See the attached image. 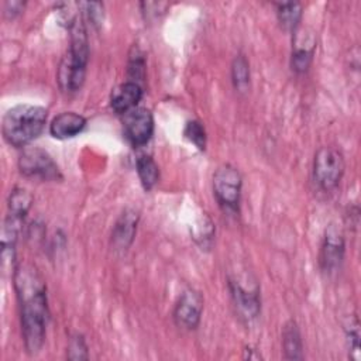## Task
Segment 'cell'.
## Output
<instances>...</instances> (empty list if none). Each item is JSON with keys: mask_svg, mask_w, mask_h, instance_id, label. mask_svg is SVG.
Wrapping results in <instances>:
<instances>
[{"mask_svg": "<svg viewBox=\"0 0 361 361\" xmlns=\"http://www.w3.org/2000/svg\"><path fill=\"white\" fill-rule=\"evenodd\" d=\"M13 283L20 306L24 345L30 355H35L41 351L45 343L47 326L49 322L47 285L31 264L16 265Z\"/></svg>", "mask_w": 361, "mask_h": 361, "instance_id": "6da1fadb", "label": "cell"}, {"mask_svg": "<svg viewBox=\"0 0 361 361\" xmlns=\"http://www.w3.org/2000/svg\"><path fill=\"white\" fill-rule=\"evenodd\" d=\"M71 44L66 55L62 58L58 68V85L65 93L78 92L86 76L89 61V42L82 16H73L69 20Z\"/></svg>", "mask_w": 361, "mask_h": 361, "instance_id": "7a4b0ae2", "label": "cell"}, {"mask_svg": "<svg viewBox=\"0 0 361 361\" xmlns=\"http://www.w3.org/2000/svg\"><path fill=\"white\" fill-rule=\"evenodd\" d=\"M48 111L42 106L17 104L8 109L1 120V134L13 147H25L45 128Z\"/></svg>", "mask_w": 361, "mask_h": 361, "instance_id": "3957f363", "label": "cell"}, {"mask_svg": "<svg viewBox=\"0 0 361 361\" xmlns=\"http://www.w3.org/2000/svg\"><path fill=\"white\" fill-rule=\"evenodd\" d=\"M345 171L344 155L334 147H322L314 154L312 178L319 190L330 193L340 185Z\"/></svg>", "mask_w": 361, "mask_h": 361, "instance_id": "277c9868", "label": "cell"}, {"mask_svg": "<svg viewBox=\"0 0 361 361\" xmlns=\"http://www.w3.org/2000/svg\"><path fill=\"white\" fill-rule=\"evenodd\" d=\"M243 178L230 164L220 165L213 173V193L220 209L227 214H237L240 209Z\"/></svg>", "mask_w": 361, "mask_h": 361, "instance_id": "5b68a950", "label": "cell"}, {"mask_svg": "<svg viewBox=\"0 0 361 361\" xmlns=\"http://www.w3.org/2000/svg\"><path fill=\"white\" fill-rule=\"evenodd\" d=\"M20 172L27 178L39 180H59L62 179L61 169L52 157L38 147L25 148L18 158Z\"/></svg>", "mask_w": 361, "mask_h": 361, "instance_id": "8992f818", "label": "cell"}, {"mask_svg": "<svg viewBox=\"0 0 361 361\" xmlns=\"http://www.w3.org/2000/svg\"><path fill=\"white\" fill-rule=\"evenodd\" d=\"M345 254V240L341 228L330 223L323 234L320 254H319V265L322 272L326 276H334L340 272Z\"/></svg>", "mask_w": 361, "mask_h": 361, "instance_id": "52a82bcc", "label": "cell"}, {"mask_svg": "<svg viewBox=\"0 0 361 361\" xmlns=\"http://www.w3.org/2000/svg\"><path fill=\"white\" fill-rule=\"evenodd\" d=\"M203 306H204V300L199 290L192 288L185 289L179 295L173 306V312H172L173 323L182 330H188V331L196 330L202 320Z\"/></svg>", "mask_w": 361, "mask_h": 361, "instance_id": "ba28073f", "label": "cell"}, {"mask_svg": "<svg viewBox=\"0 0 361 361\" xmlns=\"http://www.w3.org/2000/svg\"><path fill=\"white\" fill-rule=\"evenodd\" d=\"M123 133L133 147H144L154 134V116L147 107H135L124 114Z\"/></svg>", "mask_w": 361, "mask_h": 361, "instance_id": "9c48e42d", "label": "cell"}, {"mask_svg": "<svg viewBox=\"0 0 361 361\" xmlns=\"http://www.w3.org/2000/svg\"><path fill=\"white\" fill-rule=\"evenodd\" d=\"M228 289L231 295L233 305L238 316L250 323L255 320L261 312V299H259V289L257 285L245 286L235 278H228Z\"/></svg>", "mask_w": 361, "mask_h": 361, "instance_id": "30bf717a", "label": "cell"}, {"mask_svg": "<svg viewBox=\"0 0 361 361\" xmlns=\"http://www.w3.org/2000/svg\"><path fill=\"white\" fill-rule=\"evenodd\" d=\"M140 214L134 209H126L117 219L111 231V247L114 251L124 252L130 248L137 233Z\"/></svg>", "mask_w": 361, "mask_h": 361, "instance_id": "8fae6325", "label": "cell"}, {"mask_svg": "<svg viewBox=\"0 0 361 361\" xmlns=\"http://www.w3.org/2000/svg\"><path fill=\"white\" fill-rule=\"evenodd\" d=\"M21 219H17L11 214H7V217L3 221L1 227V238H0V247H1V268L6 269L7 267L13 268L14 272V258H16V244L18 240V233L21 228Z\"/></svg>", "mask_w": 361, "mask_h": 361, "instance_id": "7c38bea8", "label": "cell"}, {"mask_svg": "<svg viewBox=\"0 0 361 361\" xmlns=\"http://www.w3.org/2000/svg\"><path fill=\"white\" fill-rule=\"evenodd\" d=\"M142 94H144V90H142L141 85L127 80V82L118 85L111 92L110 106L117 114L124 116L130 110L138 107V103L142 99Z\"/></svg>", "mask_w": 361, "mask_h": 361, "instance_id": "4fadbf2b", "label": "cell"}, {"mask_svg": "<svg viewBox=\"0 0 361 361\" xmlns=\"http://www.w3.org/2000/svg\"><path fill=\"white\" fill-rule=\"evenodd\" d=\"M86 127V118L75 111H63L55 116L49 124V133L56 140L73 138Z\"/></svg>", "mask_w": 361, "mask_h": 361, "instance_id": "5bb4252c", "label": "cell"}, {"mask_svg": "<svg viewBox=\"0 0 361 361\" xmlns=\"http://www.w3.org/2000/svg\"><path fill=\"white\" fill-rule=\"evenodd\" d=\"M282 348L283 358L286 360H303V343L302 334L296 322L289 320L282 330Z\"/></svg>", "mask_w": 361, "mask_h": 361, "instance_id": "9a60e30c", "label": "cell"}, {"mask_svg": "<svg viewBox=\"0 0 361 361\" xmlns=\"http://www.w3.org/2000/svg\"><path fill=\"white\" fill-rule=\"evenodd\" d=\"M137 173L145 190H151L159 180V168L157 162L147 154H141L135 159Z\"/></svg>", "mask_w": 361, "mask_h": 361, "instance_id": "2e32d148", "label": "cell"}, {"mask_svg": "<svg viewBox=\"0 0 361 361\" xmlns=\"http://www.w3.org/2000/svg\"><path fill=\"white\" fill-rule=\"evenodd\" d=\"M276 16L281 25L295 32L298 30V25L302 18V6L296 1H285V3H276Z\"/></svg>", "mask_w": 361, "mask_h": 361, "instance_id": "e0dca14e", "label": "cell"}, {"mask_svg": "<svg viewBox=\"0 0 361 361\" xmlns=\"http://www.w3.org/2000/svg\"><path fill=\"white\" fill-rule=\"evenodd\" d=\"M32 203L31 193L24 188H14L8 196V214L24 220Z\"/></svg>", "mask_w": 361, "mask_h": 361, "instance_id": "ac0fdd59", "label": "cell"}, {"mask_svg": "<svg viewBox=\"0 0 361 361\" xmlns=\"http://www.w3.org/2000/svg\"><path fill=\"white\" fill-rule=\"evenodd\" d=\"M313 52H314V41L305 42V45L302 44H295L293 49H292V56H290V68L295 73L302 75L305 72H307L312 59H313Z\"/></svg>", "mask_w": 361, "mask_h": 361, "instance_id": "d6986e66", "label": "cell"}, {"mask_svg": "<svg viewBox=\"0 0 361 361\" xmlns=\"http://www.w3.org/2000/svg\"><path fill=\"white\" fill-rule=\"evenodd\" d=\"M231 80L234 89L238 92H245L250 85V65L243 54L235 55L231 63Z\"/></svg>", "mask_w": 361, "mask_h": 361, "instance_id": "ffe728a7", "label": "cell"}, {"mask_svg": "<svg viewBox=\"0 0 361 361\" xmlns=\"http://www.w3.org/2000/svg\"><path fill=\"white\" fill-rule=\"evenodd\" d=\"M145 59L144 55L141 54V51L138 48H133V51L130 52V58H128V68H127V73H128V80L135 82L138 85H141V82L145 78Z\"/></svg>", "mask_w": 361, "mask_h": 361, "instance_id": "44dd1931", "label": "cell"}, {"mask_svg": "<svg viewBox=\"0 0 361 361\" xmlns=\"http://www.w3.org/2000/svg\"><path fill=\"white\" fill-rule=\"evenodd\" d=\"M183 135L197 149L204 151L207 137H206V130H204V127H203V124L200 121H197V120L188 121L185 124V128H183Z\"/></svg>", "mask_w": 361, "mask_h": 361, "instance_id": "7402d4cb", "label": "cell"}, {"mask_svg": "<svg viewBox=\"0 0 361 361\" xmlns=\"http://www.w3.org/2000/svg\"><path fill=\"white\" fill-rule=\"evenodd\" d=\"M193 238L195 241L199 244V247L203 248H210L212 245V241H213V234H214V227H213V223L209 217L203 216V219L200 221H197L196 226H193Z\"/></svg>", "mask_w": 361, "mask_h": 361, "instance_id": "603a6c76", "label": "cell"}, {"mask_svg": "<svg viewBox=\"0 0 361 361\" xmlns=\"http://www.w3.org/2000/svg\"><path fill=\"white\" fill-rule=\"evenodd\" d=\"M66 357L69 360H87V345L85 341V337L79 333H75L68 340V354Z\"/></svg>", "mask_w": 361, "mask_h": 361, "instance_id": "cb8c5ba5", "label": "cell"}, {"mask_svg": "<svg viewBox=\"0 0 361 361\" xmlns=\"http://www.w3.org/2000/svg\"><path fill=\"white\" fill-rule=\"evenodd\" d=\"M345 337H347V345L348 351L353 353V358H360V333H358V320L354 317V322H348L345 326Z\"/></svg>", "mask_w": 361, "mask_h": 361, "instance_id": "d4e9b609", "label": "cell"}, {"mask_svg": "<svg viewBox=\"0 0 361 361\" xmlns=\"http://www.w3.org/2000/svg\"><path fill=\"white\" fill-rule=\"evenodd\" d=\"M23 7H24V3H21V1H7L6 4H4V14L7 16V17H16L17 14H20L21 13V10H23Z\"/></svg>", "mask_w": 361, "mask_h": 361, "instance_id": "484cf974", "label": "cell"}]
</instances>
